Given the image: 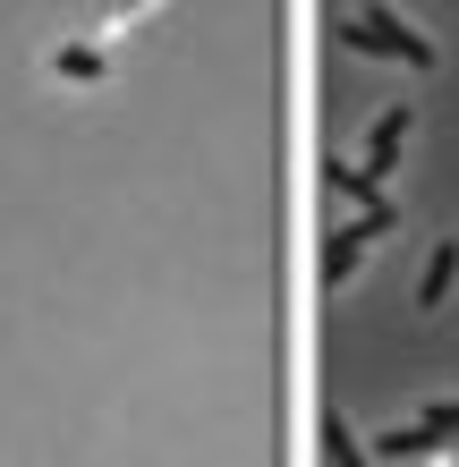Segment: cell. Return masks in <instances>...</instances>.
<instances>
[{"label":"cell","instance_id":"cell-1","mask_svg":"<svg viewBox=\"0 0 459 467\" xmlns=\"http://www.w3.org/2000/svg\"><path fill=\"white\" fill-rule=\"evenodd\" d=\"M332 35H340V43H358V51H374V60H409V68H434V60H443V51L425 43V35H417L409 17H391V9H366V17H340Z\"/></svg>","mask_w":459,"mask_h":467},{"label":"cell","instance_id":"cell-2","mask_svg":"<svg viewBox=\"0 0 459 467\" xmlns=\"http://www.w3.org/2000/svg\"><path fill=\"white\" fill-rule=\"evenodd\" d=\"M391 230H400V204H391V196L374 204V213H358V222H349V230H332V238H323V289H340L349 272L366 264V246H383Z\"/></svg>","mask_w":459,"mask_h":467},{"label":"cell","instance_id":"cell-3","mask_svg":"<svg viewBox=\"0 0 459 467\" xmlns=\"http://www.w3.org/2000/svg\"><path fill=\"white\" fill-rule=\"evenodd\" d=\"M409 119H417L409 102H391V111L374 119V136H366V171H358L366 187H383V179H391V161H400V145H409Z\"/></svg>","mask_w":459,"mask_h":467},{"label":"cell","instance_id":"cell-4","mask_svg":"<svg viewBox=\"0 0 459 467\" xmlns=\"http://www.w3.org/2000/svg\"><path fill=\"white\" fill-rule=\"evenodd\" d=\"M451 281H459V238H443V246H434V255H425V281H417V306H425V315H434V306H443V297H451Z\"/></svg>","mask_w":459,"mask_h":467},{"label":"cell","instance_id":"cell-5","mask_svg":"<svg viewBox=\"0 0 459 467\" xmlns=\"http://www.w3.org/2000/svg\"><path fill=\"white\" fill-rule=\"evenodd\" d=\"M374 451H383V459H425V451H443V433L417 417V425H391V433H383Z\"/></svg>","mask_w":459,"mask_h":467},{"label":"cell","instance_id":"cell-6","mask_svg":"<svg viewBox=\"0 0 459 467\" xmlns=\"http://www.w3.org/2000/svg\"><path fill=\"white\" fill-rule=\"evenodd\" d=\"M51 68H60V77H68V86H94V77H102V68H111V60H102V51H94V43H60V51H51Z\"/></svg>","mask_w":459,"mask_h":467},{"label":"cell","instance_id":"cell-7","mask_svg":"<svg viewBox=\"0 0 459 467\" xmlns=\"http://www.w3.org/2000/svg\"><path fill=\"white\" fill-rule=\"evenodd\" d=\"M323 451H332V467H366V442L349 433V417H340V408H323Z\"/></svg>","mask_w":459,"mask_h":467},{"label":"cell","instance_id":"cell-8","mask_svg":"<svg viewBox=\"0 0 459 467\" xmlns=\"http://www.w3.org/2000/svg\"><path fill=\"white\" fill-rule=\"evenodd\" d=\"M323 179H332V187H340V196H358L366 213H374V204H383V187H366L358 171H349V161H323Z\"/></svg>","mask_w":459,"mask_h":467},{"label":"cell","instance_id":"cell-9","mask_svg":"<svg viewBox=\"0 0 459 467\" xmlns=\"http://www.w3.org/2000/svg\"><path fill=\"white\" fill-rule=\"evenodd\" d=\"M425 425H434L443 442H451V433H459V400H434V408H425Z\"/></svg>","mask_w":459,"mask_h":467}]
</instances>
